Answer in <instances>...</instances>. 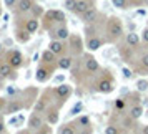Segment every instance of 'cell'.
Returning <instances> with one entry per match:
<instances>
[{"instance_id": "cell-1", "label": "cell", "mask_w": 148, "mask_h": 134, "mask_svg": "<svg viewBox=\"0 0 148 134\" xmlns=\"http://www.w3.org/2000/svg\"><path fill=\"white\" fill-rule=\"evenodd\" d=\"M107 32H108V35H110V40L112 41L118 40L121 35H123V23H121L120 18L112 17L107 23Z\"/></svg>"}, {"instance_id": "cell-2", "label": "cell", "mask_w": 148, "mask_h": 134, "mask_svg": "<svg viewBox=\"0 0 148 134\" xmlns=\"http://www.w3.org/2000/svg\"><path fill=\"white\" fill-rule=\"evenodd\" d=\"M55 68L57 66L42 63L40 66L37 68V71H35V80L38 81V83H45V81H48L50 78H52V73L55 71Z\"/></svg>"}, {"instance_id": "cell-3", "label": "cell", "mask_w": 148, "mask_h": 134, "mask_svg": "<svg viewBox=\"0 0 148 134\" xmlns=\"http://www.w3.org/2000/svg\"><path fill=\"white\" fill-rule=\"evenodd\" d=\"M67 17L62 10H48L45 12V28H48V23H65Z\"/></svg>"}, {"instance_id": "cell-4", "label": "cell", "mask_w": 148, "mask_h": 134, "mask_svg": "<svg viewBox=\"0 0 148 134\" xmlns=\"http://www.w3.org/2000/svg\"><path fill=\"white\" fill-rule=\"evenodd\" d=\"M5 61H8L15 70H18L20 66H23V53L18 50H10V51H7Z\"/></svg>"}, {"instance_id": "cell-5", "label": "cell", "mask_w": 148, "mask_h": 134, "mask_svg": "<svg viewBox=\"0 0 148 134\" xmlns=\"http://www.w3.org/2000/svg\"><path fill=\"white\" fill-rule=\"evenodd\" d=\"M50 35H52V38H58V40H68L70 32H68V28H67V25H65V23H57V27L50 30Z\"/></svg>"}, {"instance_id": "cell-6", "label": "cell", "mask_w": 148, "mask_h": 134, "mask_svg": "<svg viewBox=\"0 0 148 134\" xmlns=\"http://www.w3.org/2000/svg\"><path fill=\"white\" fill-rule=\"evenodd\" d=\"M34 0H18L17 5H15V14L17 15H23V14H30V10L34 7Z\"/></svg>"}, {"instance_id": "cell-7", "label": "cell", "mask_w": 148, "mask_h": 134, "mask_svg": "<svg viewBox=\"0 0 148 134\" xmlns=\"http://www.w3.org/2000/svg\"><path fill=\"white\" fill-rule=\"evenodd\" d=\"M48 48L53 51L55 55H62L65 53V50H67V45H65V40H58V38H52V41L48 43Z\"/></svg>"}, {"instance_id": "cell-8", "label": "cell", "mask_w": 148, "mask_h": 134, "mask_svg": "<svg viewBox=\"0 0 148 134\" xmlns=\"http://www.w3.org/2000/svg\"><path fill=\"white\" fill-rule=\"evenodd\" d=\"M92 7H95V0H77V5H75L73 14L82 17L88 8H92Z\"/></svg>"}, {"instance_id": "cell-9", "label": "cell", "mask_w": 148, "mask_h": 134, "mask_svg": "<svg viewBox=\"0 0 148 134\" xmlns=\"http://www.w3.org/2000/svg\"><path fill=\"white\" fill-rule=\"evenodd\" d=\"M68 40H70V50H72V53L73 55H80L82 50H83V41L78 35H70L68 37Z\"/></svg>"}, {"instance_id": "cell-10", "label": "cell", "mask_w": 148, "mask_h": 134, "mask_svg": "<svg viewBox=\"0 0 148 134\" xmlns=\"http://www.w3.org/2000/svg\"><path fill=\"white\" fill-rule=\"evenodd\" d=\"M42 126H43V118H42L40 113H35L30 116V119H28V127H30V131H40Z\"/></svg>"}, {"instance_id": "cell-11", "label": "cell", "mask_w": 148, "mask_h": 134, "mask_svg": "<svg viewBox=\"0 0 148 134\" xmlns=\"http://www.w3.org/2000/svg\"><path fill=\"white\" fill-rule=\"evenodd\" d=\"M15 68L8 63V61H3V65L0 66V80H7V78H14L15 80Z\"/></svg>"}, {"instance_id": "cell-12", "label": "cell", "mask_w": 148, "mask_h": 134, "mask_svg": "<svg viewBox=\"0 0 148 134\" xmlns=\"http://www.w3.org/2000/svg\"><path fill=\"white\" fill-rule=\"evenodd\" d=\"M22 108H23V103H20L18 99H10L7 103V106H5V114H8V116H14V114H17L18 111H20Z\"/></svg>"}, {"instance_id": "cell-13", "label": "cell", "mask_w": 148, "mask_h": 134, "mask_svg": "<svg viewBox=\"0 0 148 134\" xmlns=\"http://www.w3.org/2000/svg\"><path fill=\"white\" fill-rule=\"evenodd\" d=\"M53 93H55V96L58 98V99H62V101H65L72 94V86L70 85H60V86H57L53 89Z\"/></svg>"}, {"instance_id": "cell-14", "label": "cell", "mask_w": 148, "mask_h": 134, "mask_svg": "<svg viewBox=\"0 0 148 134\" xmlns=\"http://www.w3.org/2000/svg\"><path fill=\"white\" fill-rule=\"evenodd\" d=\"M58 55H55L50 48L48 50H45L43 53H42V63H45V65H52V66H57V61H58V58H57ZM58 68V66H57Z\"/></svg>"}, {"instance_id": "cell-15", "label": "cell", "mask_w": 148, "mask_h": 134, "mask_svg": "<svg viewBox=\"0 0 148 134\" xmlns=\"http://www.w3.org/2000/svg\"><path fill=\"white\" fill-rule=\"evenodd\" d=\"M23 28L27 30L28 33H37V30L40 28V22H38V18H35V17H32V18H28V20L23 22Z\"/></svg>"}, {"instance_id": "cell-16", "label": "cell", "mask_w": 148, "mask_h": 134, "mask_svg": "<svg viewBox=\"0 0 148 134\" xmlns=\"http://www.w3.org/2000/svg\"><path fill=\"white\" fill-rule=\"evenodd\" d=\"M97 15H98V12H97V8L92 7V8H88L85 14L82 15V20H83V23H93L95 20H97Z\"/></svg>"}, {"instance_id": "cell-17", "label": "cell", "mask_w": 148, "mask_h": 134, "mask_svg": "<svg viewBox=\"0 0 148 134\" xmlns=\"http://www.w3.org/2000/svg\"><path fill=\"white\" fill-rule=\"evenodd\" d=\"M98 91L100 93H112L113 91V81L107 80V78L100 80L98 81Z\"/></svg>"}, {"instance_id": "cell-18", "label": "cell", "mask_w": 148, "mask_h": 134, "mask_svg": "<svg viewBox=\"0 0 148 134\" xmlns=\"http://www.w3.org/2000/svg\"><path fill=\"white\" fill-rule=\"evenodd\" d=\"M30 35L32 33H28L23 27L17 28V30H15V40L18 41V43H27V41L30 40Z\"/></svg>"}, {"instance_id": "cell-19", "label": "cell", "mask_w": 148, "mask_h": 134, "mask_svg": "<svg viewBox=\"0 0 148 134\" xmlns=\"http://www.w3.org/2000/svg\"><path fill=\"white\" fill-rule=\"evenodd\" d=\"M73 65V58L72 56H65V55H62L58 61H57V66L60 68V70H70Z\"/></svg>"}, {"instance_id": "cell-20", "label": "cell", "mask_w": 148, "mask_h": 134, "mask_svg": "<svg viewBox=\"0 0 148 134\" xmlns=\"http://www.w3.org/2000/svg\"><path fill=\"white\" fill-rule=\"evenodd\" d=\"M85 68H87L88 73H95V71H98L100 65H98V61L95 60L93 56H87L85 58Z\"/></svg>"}, {"instance_id": "cell-21", "label": "cell", "mask_w": 148, "mask_h": 134, "mask_svg": "<svg viewBox=\"0 0 148 134\" xmlns=\"http://www.w3.org/2000/svg\"><path fill=\"white\" fill-rule=\"evenodd\" d=\"M101 43H103V41H101V38H98V37H95V35H93V37H90V38H88L87 48L90 50V51H97V50L101 47Z\"/></svg>"}, {"instance_id": "cell-22", "label": "cell", "mask_w": 148, "mask_h": 134, "mask_svg": "<svg viewBox=\"0 0 148 134\" xmlns=\"http://www.w3.org/2000/svg\"><path fill=\"white\" fill-rule=\"evenodd\" d=\"M141 114H143V106H141V104H135V106L130 109V118H132V119H140Z\"/></svg>"}, {"instance_id": "cell-23", "label": "cell", "mask_w": 148, "mask_h": 134, "mask_svg": "<svg viewBox=\"0 0 148 134\" xmlns=\"http://www.w3.org/2000/svg\"><path fill=\"white\" fill-rule=\"evenodd\" d=\"M45 109H47V98H45V96H42L40 99L37 101V104H35L34 111H35V113H40V114H42Z\"/></svg>"}, {"instance_id": "cell-24", "label": "cell", "mask_w": 148, "mask_h": 134, "mask_svg": "<svg viewBox=\"0 0 148 134\" xmlns=\"http://www.w3.org/2000/svg\"><path fill=\"white\" fill-rule=\"evenodd\" d=\"M47 121L50 124H57V122H58V111H57V109H48L47 111Z\"/></svg>"}, {"instance_id": "cell-25", "label": "cell", "mask_w": 148, "mask_h": 134, "mask_svg": "<svg viewBox=\"0 0 148 134\" xmlns=\"http://www.w3.org/2000/svg\"><path fill=\"white\" fill-rule=\"evenodd\" d=\"M127 43H128V47H138L140 37H138L136 33H128L127 35Z\"/></svg>"}, {"instance_id": "cell-26", "label": "cell", "mask_w": 148, "mask_h": 134, "mask_svg": "<svg viewBox=\"0 0 148 134\" xmlns=\"http://www.w3.org/2000/svg\"><path fill=\"white\" fill-rule=\"evenodd\" d=\"M30 14H32V17L38 18V17H42V15H45V12H43V8H42L40 5L34 3V7H32V10H30Z\"/></svg>"}, {"instance_id": "cell-27", "label": "cell", "mask_w": 148, "mask_h": 134, "mask_svg": "<svg viewBox=\"0 0 148 134\" xmlns=\"http://www.w3.org/2000/svg\"><path fill=\"white\" fill-rule=\"evenodd\" d=\"M58 133L60 134H75L77 131L72 127V124H65V126H62L60 129H58Z\"/></svg>"}, {"instance_id": "cell-28", "label": "cell", "mask_w": 148, "mask_h": 134, "mask_svg": "<svg viewBox=\"0 0 148 134\" xmlns=\"http://www.w3.org/2000/svg\"><path fill=\"white\" fill-rule=\"evenodd\" d=\"M112 3H113V7L121 8V10L128 7V0H112Z\"/></svg>"}, {"instance_id": "cell-29", "label": "cell", "mask_w": 148, "mask_h": 134, "mask_svg": "<svg viewBox=\"0 0 148 134\" xmlns=\"http://www.w3.org/2000/svg\"><path fill=\"white\" fill-rule=\"evenodd\" d=\"M75 5H77V0H65V2H63V7L67 8L68 12H73Z\"/></svg>"}, {"instance_id": "cell-30", "label": "cell", "mask_w": 148, "mask_h": 134, "mask_svg": "<svg viewBox=\"0 0 148 134\" xmlns=\"http://www.w3.org/2000/svg\"><path fill=\"white\" fill-rule=\"evenodd\" d=\"M136 88H138V91H147L148 89V81L147 80H140L136 83Z\"/></svg>"}, {"instance_id": "cell-31", "label": "cell", "mask_w": 148, "mask_h": 134, "mask_svg": "<svg viewBox=\"0 0 148 134\" xmlns=\"http://www.w3.org/2000/svg\"><path fill=\"white\" fill-rule=\"evenodd\" d=\"M115 108H116L118 111L125 109V99H116V101H115Z\"/></svg>"}, {"instance_id": "cell-32", "label": "cell", "mask_w": 148, "mask_h": 134, "mask_svg": "<svg viewBox=\"0 0 148 134\" xmlns=\"http://www.w3.org/2000/svg\"><path fill=\"white\" fill-rule=\"evenodd\" d=\"M141 66H143V70L148 71V53H145L141 56Z\"/></svg>"}, {"instance_id": "cell-33", "label": "cell", "mask_w": 148, "mask_h": 134, "mask_svg": "<svg viewBox=\"0 0 148 134\" xmlns=\"http://www.w3.org/2000/svg\"><path fill=\"white\" fill-rule=\"evenodd\" d=\"M17 2H18V0H3V3H5V7L7 8H15Z\"/></svg>"}, {"instance_id": "cell-34", "label": "cell", "mask_w": 148, "mask_h": 134, "mask_svg": "<svg viewBox=\"0 0 148 134\" xmlns=\"http://www.w3.org/2000/svg\"><path fill=\"white\" fill-rule=\"evenodd\" d=\"M82 108H83V104L82 103H77L73 108H72V111H70V114H77L78 111H82Z\"/></svg>"}, {"instance_id": "cell-35", "label": "cell", "mask_w": 148, "mask_h": 134, "mask_svg": "<svg viewBox=\"0 0 148 134\" xmlns=\"http://www.w3.org/2000/svg\"><path fill=\"white\" fill-rule=\"evenodd\" d=\"M105 134H118V129L113 126H108V127H105Z\"/></svg>"}, {"instance_id": "cell-36", "label": "cell", "mask_w": 148, "mask_h": 134, "mask_svg": "<svg viewBox=\"0 0 148 134\" xmlns=\"http://www.w3.org/2000/svg\"><path fill=\"white\" fill-rule=\"evenodd\" d=\"M141 41H145V43H148V27L141 32Z\"/></svg>"}, {"instance_id": "cell-37", "label": "cell", "mask_w": 148, "mask_h": 134, "mask_svg": "<svg viewBox=\"0 0 148 134\" xmlns=\"http://www.w3.org/2000/svg\"><path fill=\"white\" fill-rule=\"evenodd\" d=\"M5 106H7V99L5 98H0V113L5 111Z\"/></svg>"}, {"instance_id": "cell-38", "label": "cell", "mask_w": 148, "mask_h": 134, "mask_svg": "<svg viewBox=\"0 0 148 134\" xmlns=\"http://www.w3.org/2000/svg\"><path fill=\"white\" fill-rule=\"evenodd\" d=\"M80 124H83V126H90V119H88L87 116H82L80 118Z\"/></svg>"}, {"instance_id": "cell-39", "label": "cell", "mask_w": 148, "mask_h": 134, "mask_svg": "<svg viewBox=\"0 0 148 134\" xmlns=\"http://www.w3.org/2000/svg\"><path fill=\"white\" fill-rule=\"evenodd\" d=\"M5 131V122H3V119L0 118V133H3Z\"/></svg>"}, {"instance_id": "cell-40", "label": "cell", "mask_w": 148, "mask_h": 134, "mask_svg": "<svg viewBox=\"0 0 148 134\" xmlns=\"http://www.w3.org/2000/svg\"><path fill=\"white\" fill-rule=\"evenodd\" d=\"M123 74H125V78H130V76H132L130 70H127V68H123Z\"/></svg>"}, {"instance_id": "cell-41", "label": "cell", "mask_w": 148, "mask_h": 134, "mask_svg": "<svg viewBox=\"0 0 148 134\" xmlns=\"http://www.w3.org/2000/svg\"><path fill=\"white\" fill-rule=\"evenodd\" d=\"M7 93L8 94H14L15 93V88H7Z\"/></svg>"}, {"instance_id": "cell-42", "label": "cell", "mask_w": 148, "mask_h": 134, "mask_svg": "<svg viewBox=\"0 0 148 134\" xmlns=\"http://www.w3.org/2000/svg\"><path fill=\"white\" fill-rule=\"evenodd\" d=\"M141 133H148V126H147V127H143V131H141Z\"/></svg>"}, {"instance_id": "cell-43", "label": "cell", "mask_w": 148, "mask_h": 134, "mask_svg": "<svg viewBox=\"0 0 148 134\" xmlns=\"http://www.w3.org/2000/svg\"><path fill=\"white\" fill-rule=\"evenodd\" d=\"M2 51H3V45H2V43H0V53H2Z\"/></svg>"}, {"instance_id": "cell-44", "label": "cell", "mask_w": 148, "mask_h": 134, "mask_svg": "<svg viewBox=\"0 0 148 134\" xmlns=\"http://www.w3.org/2000/svg\"><path fill=\"white\" fill-rule=\"evenodd\" d=\"M2 65H3V60H2V58H0V66H2Z\"/></svg>"}, {"instance_id": "cell-45", "label": "cell", "mask_w": 148, "mask_h": 134, "mask_svg": "<svg viewBox=\"0 0 148 134\" xmlns=\"http://www.w3.org/2000/svg\"><path fill=\"white\" fill-rule=\"evenodd\" d=\"M0 17H2V5H0Z\"/></svg>"}, {"instance_id": "cell-46", "label": "cell", "mask_w": 148, "mask_h": 134, "mask_svg": "<svg viewBox=\"0 0 148 134\" xmlns=\"http://www.w3.org/2000/svg\"><path fill=\"white\" fill-rule=\"evenodd\" d=\"M136 2H143V0H136Z\"/></svg>"}]
</instances>
